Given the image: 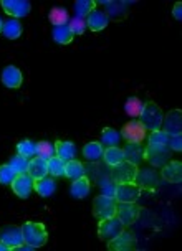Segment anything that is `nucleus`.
Here are the masks:
<instances>
[{"label": "nucleus", "mask_w": 182, "mask_h": 251, "mask_svg": "<svg viewBox=\"0 0 182 251\" xmlns=\"http://www.w3.org/2000/svg\"><path fill=\"white\" fill-rule=\"evenodd\" d=\"M86 28H90L91 31H101L104 30L109 24V19L106 15V12L101 10H93L90 15L86 17Z\"/></svg>", "instance_id": "obj_20"}, {"label": "nucleus", "mask_w": 182, "mask_h": 251, "mask_svg": "<svg viewBox=\"0 0 182 251\" xmlns=\"http://www.w3.org/2000/svg\"><path fill=\"white\" fill-rule=\"evenodd\" d=\"M144 107V102L139 100V98H130L124 104V109H126V114H130L131 118H137L141 114Z\"/></svg>", "instance_id": "obj_35"}, {"label": "nucleus", "mask_w": 182, "mask_h": 251, "mask_svg": "<svg viewBox=\"0 0 182 251\" xmlns=\"http://www.w3.org/2000/svg\"><path fill=\"white\" fill-rule=\"evenodd\" d=\"M141 195V188L134 182L116 183V192H114V200L124 201V203H134Z\"/></svg>", "instance_id": "obj_10"}, {"label": "nucleus", "mask_w": 182, "mask_h": 251, "mask_svg": "<svg viewBox=\"0 0 182 251\" xmlns=\"http://www.w3.org/2000/svg\"><path fill=\"white\" fill-rule=\"evenodd\" d=\"M12 185V192L15 194L19 199H28L30 194L33 190V178L28 176V174H17Z\"/></svg>", "instance_id": "obj_13"}, {"label": "nucleus", "mask_w": 182, "mask_h": 251, "mask_svg": "<svg viewBox=\"0 0 182 251\" xmlns=\"http://www.w3.org/2000/svg\"><path fill=\"white\" fill-rule=\"evenodd\" d=\"M162 119H164V114H162L161 107H159L156 102L154 101L144 102V107L139 114V121H141V124L146 127V131L151 132V131H157V129H161Z\"/></svg>", "instance_id": "obj_1"}, {"label": "nucleus", "mask_w": 182, "mask_h": 251, "mask_svg": "<svg viewBox=\"0 0 182 251\" xmlns=\"http://www.w3.org/2000/svg\"><path fill=\"white\" fill-rule=\"evenodd\" d=\"M86 169L85 164H81L77 159H72L68 162H65V177L72 178V180H77L79 177H85Z\"/></svg>", "instance_id": "obj_23"}, {"label": "nucleus", "mask_w": 182, "mask_h": 251, "mask_svg": "<svg viewBox=\"0 0 182 251\" xmlns=\"http://www.w3.org/2000/svg\"><path fill=\"white\" fill-rule=\"evenodd\" d=\"M119 142V132L114 131L113 127H106L101 132V142L100 144L103 147H114Z\"/></svg>", "instance_id": "obj_31"}, {"label": "nucleus", "mask_w": 182, "mask_h": 251, "mask_svg": "<svg viewBox=\"0 0 182 251\" xmlns=\"http://www.w3.org/2000/svg\"><path fill=\"white\" fill-rule=\"evenodd\" d=\"M162 126H164V132H167L169 136L181 134V131H182V111L174 109V111H171V113H167L162 119Z\"/></svg>", "instance_id": "obj_15"}, {"label": "nucleus", "mask_w": 182, "mask_h": 251, "mask_svg": "<svg viewBox=\"0 0 182 251\" xmlns=\"http://www.w3.org/2000/svg\"><path fill=\"white\" fill-rule=\"evenodd\" d=\"M22 81H24V76H22V71L13 65H8L3 68L2 71V83L3 86L7 88H20L22 86Z\"/></svg>", "instance_id": "obj_18"}, {"label": "nucleus", "mask_w": 182, "mask_h": 251, "mask_svg": "<svg viewBox=\"0 0 182 251\" xmlns=\"http://www.w3.org/2000/svg\"><path fill=\"white\" fill-rule=\"evenodd\" d=\"M103 152L104 147L100 144V142H88V144L83 147V155L86 157L91 162H96V160L103 159Z\"/></svg>", "instance_id": "obj_28"}, {"label": "nucleus", "mask_w": 182, "mask_h": 251, "mask_svg": "<svg viewBox=\"0 0 182 251\" xmlns=\"http://www.w3.org/2000/svg\"><path fill=\"white\" fill-rule=\"evenodd\" d=\"M172 15H174L176 20L182 19V3L181 2H177L176 5H174V8H172Z\"/></svg>", "instance_id": "obj_42"}, {"label": "nucleus", "mask_w": 182, "mask_h": 251, "mask_svg": "<svg viewBox=\"0 0 182 251\" xmlns=\"http://www.w3.org/2000/svg\"><path fill=\"white\" fill-rule=\"evenodd\" d=\"M26 174H28V176L32 177L33 180L45 177L47 174H48V160L42 159V157H38V155L32 157V159H30V162H28Z\"/></svg>", "instance_id": "obj_19"}, {"label": "nucleus", "mask_w": 182, "mask_h": 251, "mask_svg": "<svg viewBox=\"0 0 182 251\" xmlns=\"http://www.w3.org/2000/svg\"><path fill=\"white\" fill-rule=\"evenodd\" d=\"M123 155L124 160L139 165L141 162H144V147L137 142H126V146L123 147Z\"/></svg>", "instance_id": "obj_17"}, {"label": "nucleus", "mask_w": 182, "mask_h": 251, "mask_svg": "<svg viewBox=\"0 0 182 251\" xmlns=\"http://www.w3.org/2000/svg\"><path fill=\"white\" fill-rule=\"evenodd\" d=\"M52 35H53V40H55L56 43H60V45H68V43H72V40L75 35L72 33V30L68 28V25H61V26H55L52 31Z\"/></svg>", "instance_id": "obj_29"}, {"label": "nucleus", "mask_w": 182, "mask_h": 251, "mask_svg": "<svg viewBox=\"0 0 182 251\" xmlns=\"http://www.w3.org/2000/svg\"><path fill=\"white\" fill-rule=\"evenodd\" d=\"M93 10H96L95 0H78V2H75V12H77V17H79V19L88 17Z\"/></svg>", "instance_id": "obj_30"}, {"label": "nucleus", "mask_w": 182, "mask_h": 251, "mask_svg": "<svg viewBox=\"0 0 182 251\" xmlns=\"http://www.w3.org/2000/svg\"><path fill=\"white\" fill-rule=\"evenodd\" d=\"M37 155L45 160H50L52 157H55V146L50 144L48 141L37 142Z\"/></svg>", "instance_id": "obj_36"}, {"label": "nucleus", "mask_w": 182, "mask_h": 251, "mask_svg": "<svg viewBox=\"0 0 182 251\" xmlns=\"http://www.w3.org/2000/svg\"><path fill=\"white\" fill-rule=\"evenodd\" d=\"M15 176L17 174L13 172L8 164L0 165V183H2V185H10L13 182V178H15Z\"/></svg>", "instance_id": "obj_38"}, {"label": "nucleus", "mask_w": 182, "mask_h": 251, "mask_svg": "<svg viewBox=\"0 0 182 251\" xmlns=\"http://www.w3.org/2000/svg\"><path fill=\"white\" fill-rule=\"evenodd\" d=\"M167 147L172 152H181L182 151V136L181 134H174V136H169V141H167Z\"/></svg>", "instance_id": "obj_40"}, {"label": "nucleus", "mask_w": 182, "mask_h": 251, "mask_svg": "<svg viewBox=\"0 0 182 251\" xmlns=\"http://www.w3.org/2000/svg\"><path fill=\"white\" fill-rule=\"evenodd\" d=\"M2 26H3V22H2V19H0V31H2Z\"/></svg>", "instance_id": "obj_44"}, {"label": "nucleus", "mask_w": 182, "mask_h": 251, "mask_svg": "<svg viewBox=\"0 0 182 251\" xmlns=\"http://www.w3.org/2000/svg\"><path fill=\"white\" fill-rule=\"evenodd\" d=\"M139 213H141V207H139V205H136V201H134V203H124V201H118L114 217H116L119 222L124 225V228H126V226H131L132 223L139 218Z\"/></svg>", "instance_id": "obj_7"}, {"label": "nucleus", "mask_w": 182, "mask_h": 251, "mask_svg": "<svg viewBox=\"0 0 182 251\" xmlns=\"http://www.w3.org/2000/svg\"><path fill=\"white\" fill-rule=\"evenodd\" d=\"M0 241H3L5 245L10 246V250H13L15 246H19L24 241V233H22V228L15 226V225H5L0 228Z\"/></svg>", "instance_id": "obj_14"}, {"label": "nucleus", "mask_w": 182, "mask_h": 251, "mask_svg": "<svg viewBox=\"0 0 182 251\" xmlns=\"http://www.w3.org/2000/svg\"><path fill=\"white\" fill-rule=\"evenodd\" d=\"M144 160L151 167H162L172 160V151L167 146L148 144V147H144Z\"/></svg>", "instance_id": "obj_3"}, {"label": "nucleus", "mask_w": 182, "mask_h": 251, "mask_svg": "<svg viewBox=\"0 0 182 251\" xmlns=\"http://www.w3.org/2000/svg\"><path fill=\"white\" fill-rule=\"evenodd\" d=\"M48 174L52 177H65V162L58 157H52L48 160Z\"/></svg>", "instance_id": "obj_33"}, {"label": "nucleus", "mask_w": 182, "mask_h": 251, "mask_svg": "<svg viewBox=\"0 0 182 251\" xmlns=\"http://www.w3.org/2000/svg\"><path fill=\"white\" fill-rule=\"evenodd\" d=\"M48 20H50L52 25H55V26L68 25V22H70L68 10L63 7H53L50 13H48Z\"/></svg>", "instance_id": "obj_25"}, {"label": "nucleus", "mask_w": 182, "mask_h": 251, "mask_svg": "<svg viewBox=\"0 0 182 251\" xmlns=\"http://www.w3.org/2000/svg\"><path fill=\"white\" fill-rule=\"evenodd\" d=\"M90 188H91V182L88 180L86 177H79L77 180H73L70 192H72V195L75 199H85V197L90 194Z\"/></svg>", "instance_id": "obj_24"}, {"label": "nucleus", "mask_w": 182, "mask_h": 251, "mask_svg": "<svg viewBox=\"0 0 182 251\" xmlns=\"http://www.w3.org/2000/svg\"><path fill=\"white\" fill-rule=\"evenodd\" d=\"M114 192H116V182L114 180H109L106 185H103V194L101 195H106V197H111L114 199Z\"/></svg>", "instance_id": "obj_41"}, {"label": "nucleus", "mask_w": 182, "mask_h": 251, "mask_svg": "<svg viewBox=\"0 0 182 251\" xmlns=\"http://www.w3.org/2000/svg\"><path fill=\"white\" fill-rule=\"evenodd\" d=\"M161 178L171 183H179L182 180V164L181 160H169L161 167Z\"/></svg>", "instance_id": "obj_16"}, {"label": "nucleus", "mask_w": 182, "mask_h": 251, "mask_svg": "<svg viewBox=\"0 0 182 251\" xmlns=\"http://www.w3.org/2000/svg\"><path fill=\"white\" fill-rule=\"evenodd\" d=\"M136 248V235L132 231L123 230L118 236L108 241L109 251H131Z\"/></svg>", "instance_id": "obj_12"}, {"label": "nucleus", "mask_w": 182, "mask_h": 251, "mask_svg": "<svg viewBox=\"0 0 182 251\" xmlns=\"http://www.w3.org/2000/svg\"><path fill=\"white\" fill-rule=\"evenodd\" d=\"M0 251H12V250H10V246H8V245H5L3 241H0Z\"/></svg>", "instance_id": "obj_43"}, {"label": "nucleus", "mask_w": 182, "mask_h": 251, "mask_svg": "<svg viewBox=\"0 0 182 251\" xmlns=\"http://www.w3.org/2000/svg\"><path fill=\"white\" fill-rule=\"evenodd\" d=\"M121 137L126 142H137V144H141L146 139V127L141 124V121H130V123L123 126Z\"/></svg>", "instance_id": "obj_11"}, {"label": "nucleus", "mask_w": 182, "mask_h": 251, "mask_svg": "<svg viewBox=\"0 0 182 251\" xmlns=\"http://www.w3.org/2000/svg\"><path fill=\"white\" fill-rule=\"evenodd\" d=\"M17 152L20 155H25L26 159H32V157L37 155V144L30 139H24L17 144Z\"/></svg>", "instance_id": "obj_32"}, {"label": "nucleus", "mask_w": 182, "mask_h": 251, "mask_svg": "<svg viewBox=\"0 0 182 251\" xmlns=\"http://www.w3.org/2000/svg\"><path fill=\"white\" fill-rule=\"evenodd\" d=\"M2 33L8 40H17L22 35V24L17 19H8L7 22H3Z\"/></svg>", "instance_id": "obj_26"}, {"label": "nucleus", "mask_w": 182, "mask_h": 251, "mask_svg": "<svg viewBox=\"0 0 182 251\" xmlns=\"http://www.w3.org/2000/svg\"><path fill=\"white\" fill-rule=\"evenodd\" d=\"M0 5L10 19H24L32 10L28 0H2Z\"/></svg>", "instance_id": "obj_9"}, {"label": "nucleus", "mask_w": 182, "mask_h": 251, "mask_svg": "<svg viewBox=\"0 0 182 251\" xmlns=\"http://www.w3.org/2000/svg\"><path fill=\"white\" fill-rule=\"evenodd\" d=\"M28 162H30V159H26L25 155L17 154V155H13L10 159V164H8V165H10L12 170L15 174H25L26 169H28Z\"/></svg>", "instance_id": "obj_34"}, {"label": "nucleus", "mask_w": 182, "mask_h": 251, "mask_svg": "<svg viewBox=\"0 0 182 251\" xmlns=\"http://www.w3.org/2000/svg\"><path fill=\"white\" fill-rule=\"evenodd\" d=\"M137 165L123 160L118 165L111 167V180H114L116 183H124V182H134L136 174H137Z\"/></svg>", "instance_id": "obj_8"}, {"label": "nucleus", "mask_w": 182, "mask_h": 251, "mask_svg": "<svg viewBox=\"0 0 182 251\" xmlns=\"http://www.w3.org/2000/svg\"><path fill=\"white\" fill-rule=\"evenodd\" d=\"M116 203L118 201L114 199H111V197L98 195L96 199L93 200V215H95L98 220L114 217V213H116Z\"/></svg>", "instance_id": "obj_6"}, {"label": "nucleus", "mask_w": 182, "mask_h": 251, "mask_svg": "<svg viewBox=\"0 0 182 251\" xmlns=\"http://www.w3.org/2000/svg\"><path fill=\"white\" fill-rule=\"evenodd\" d=\"M33 190L37 192L40 197H50L53 195V192L56 190V183L50 177H42L33 180Z\"/></svg>", "instance_id": "obj_22"}, {"label": "nucleus", "mask_w": 182, "mask_h": 251, "mask_svg": "<svg viewBox=\"0 0 182 251\" xmlns=\"http://www.w3.org/2000/svg\"><path fill=\"white\" fill-rule=\"evenodd\" d=\"M134 183L141 188V190L156 192L157 187H159V183H161V174H159L154 167L137 169Z\"/></svg>", "instance_id": "obj_4"}, {"label": "nucleus", "mask_w": 182, "mask_h": 251, "mask_svg": "<svg viewBox=\"0 0 182 251\" xmlns=\"http://www.w3.org/2000/svg\"><path fill=\"white\" fill-rule=\"evenodd\" d=\"M68 28L72 30L73 35H83L86 30V22L83 19H79V17H75V19H70Z\"/></svg>", "instance_id": "obj_39"}, {"label": "nucleus", "mask_w": 182, "mask_h": 251, "mask_svg": "<svg viewBox=\"0 0 182 251\" xmlns=\"http://www.w3.org/2000/svg\"><path fill=\"white\" fill-rule=\"evenodd\" d=\"M103 159H104L106 165H109V167H114V165H118L119 162H123V160H124L123 149H119L118 146L106 147V151L103 152Z\"/></svg>", "instance_id": "obj_27"}, {"label": "nucleus", "mask_w": 182, "mask_h": 251, "mask_svg": "<svg viewBox=\"0 0 182 251\" xmlns=\"http://www.w3.org/2000/svg\"><path fill=\"white\" fill-rule=\"evenodd\" d=\"M55 155L63 160V162H68V160L75 159V155H77V146L70 141H56Z\"/></svg>", "instance_id": "obj_21"}, {"label": "nucleus", "mask_w": 182, "mask_h": 251, "mask_svg": "<svg viewBox=\"0 0 182 251\" xmlns=\"http://www.w3.org/2000/svg\"><path fill=\"white\" fill-rule=\"evenodd\" d=\"M169 141V134L157 129V131H151L148 137V144H156V146H167Z\"/></svg>", "instance_id": "obj_37"}, {"label": "nucleus", "mask_w": 182, "mask_h": 251, "mask_svg": "<svg viewBox=\"0 0 182 251\" xmlns=\"http://www.w3.org/2000/svg\"><path fill=\"white\" fill-rule=\"evenodd\" d=\"M123 230H124V225L116 217L103 218L98 223V236H100L101 241H106V243H108L109 240H113L114 236H118Z\"/></svg>", "instance_id": "obj_5"}, {"label": "nucleus", "mask_w": 182, "mask_h": 251, "mask_svg": "<svg viewBox=\"0 0 182 251\" xmlns=\"http://www.w3.org/2000/svg\"><path fill=\"white\" fill-rule=\"evenodd\" d=\"M22 233H24V241L28 245H32L33 248H40L47 243L48 240V233L43 223H33V222H26L22 226Z\"/></svg>", "instance_id": "obj_2"}]
</instances>
